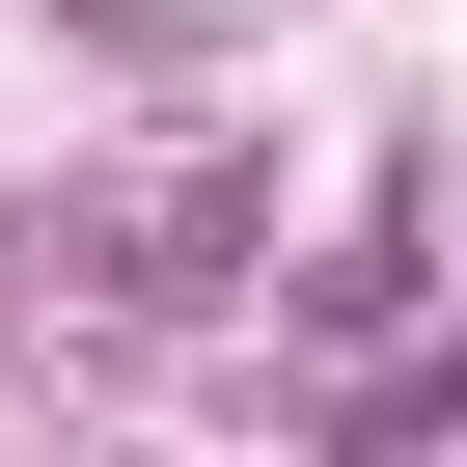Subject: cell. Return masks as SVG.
I'll use <instances>...</instances> for the list:
<instances>
[{
    "label": "cell",
    "mask_w": 467,
    "mask_h": 467,
    "mask_svg": "<svg viewBox=\"0 0 467 467\" xmlns=\"http://www.w3.org/2000/svg\"><path fill=\"white\" fill-rule=\"evenodd\" d=\"M220 220H248V192H138V220H56V248H83L110 303H220Z\"/></svg>",
    "instance_id": "cell-1"
},
{
    "label": "cell",
    "mask_w": 467,
    "mask_h": 467,
    "mask_svg": "<svg viewBox=\"0 0 467 467\" xmlns=\"http://www.w3.org/2000/svg\"><path fill=\"white\" fill-rule=\"evenodd\" d=\"M440 412H467V330H440V358H385V385H358V440H440Z\"/></svg>",
    "instance_id": "cell-2"
}]
</instances>
